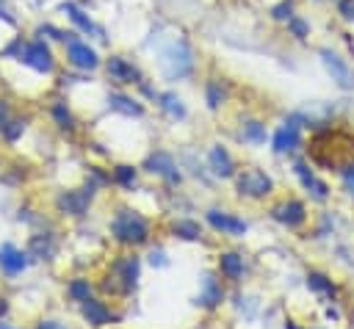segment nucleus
I'll list each match as a JSON object with an SVG mask.
<instances>
[{"label":"nucleus","instance_id":"nucleus-26","mask_svg":"<svg viewBox=\"0 0 354 329\" xmlns=\"http://www.w3.org/2000/svg\"><path fill=\"white\" fill-rule=\"evenodd\" d=\"M268 14L274 22H288L296 14V6H293V0H277V3H271Z\"/></svg>","mask_w":354,"mask_h":329},{"label":"nucleus","instance_id":"nucleus-25","mask_svg":"<svg viewBox=\"0 0 354 329\" xmlns=\"http://www.w3.org/2000/svg\"><path fill=\"white\" fill-rule=\"evenodd\" d=\"M285 25H288V33H290L293 39H299V41H304V39L310 36V30H313V28H310V19L301 17V14H293Z\"/></svg>","mask_w":354,"mask_h":329},{"label":"nucleus","instance_id":"nucleus-18","mask_svg":"<svg viewBox=\"0 0 354 329\" xmlns=\"http://www.w3.org/2000/svg\"><path fill=\"white\" fill-rule=\"evenodd\" d=\"M80 307H83V315H86V321L91 323V326H105L108 321H111V310L102 304V301H97V299H86V301H80Z\"/></svg>","mask_w":354,"mask_h":329},{"label":"nucleus","instance_id":"nucleus-24","mask_svg":"<svg viewBox=\"0 0 354 329\" xmlns=\"http://www.w3.org/2000/svg\"><path fill=\"white\" fill-rule=\"evenodd\" d=\"M241 138L249 141V144H266V124L257 122V119L243 122V127H241Z\"/></svg>","mask_w":354,"mask_h":329},{"label":"nucleus","instance_id":"nucleus-6","mask_svg":"<svg viewBox=\"0 0 354 329\" xmlns=\"http://www.w3.org/2000/svg\"><path fill=\"white\" fill-rule=\"evenodd\" d=\"M61 11H64V17L80 30V33H86V36H94V39H100V41H105L108 36H105V28L102 25H97L94 22V17L80 6V3H75V0H64L61 3Z\"/></svg>","mask_w":354,"mask_h":329},{"label":"nucleus","instance_id":"nucleus-29","mask_svg":"<svg viewBox=\"0 0 354 329\" xmlns=\"http://www.w3.org/2000/svg\"><path fill=\"white\" fill-rule=\"evenodd\" d=\"M88 293H91L88 279H72V285H69V296H72L75 301H86Z\"/></svg>","mask_w":354,"mask_h":329},{"label":"nucleus","instance_id":"nucleus-21","mask_svg":"<svg viewBox=\"0 0 354 329\" xmlns=\"http://www.w3.org/2000/svg\"><path fill=\"white\" fill-rule=\"evenodd\" d=\"M50 113H53V122H55L61 130H75V116H72V111H69V105H66L64 100H55V102L50 105Z\"/></svg>","mask_w":354,"mask_h":329},{"label":"nucleus","instance_id":"nucleus-11","mask_svg":"<svg viewBox=\"0 0 354 329\" xmlns=\"http://www.w3.org/2000/svg\"><path fill=\"white\" fill-rule=\"evenodd\" d=\"M113 279L122 282V290H130L138 279V257L136 254H124L113 263Z\"/></svg>","mask_w":354,"mask_h":329},{"label":"nucleus","instance_id":"nucleus-28","mask_svg":"<svg viewBox=\"0 0 354 329\" xmlns=\"http://www.w3.org/2000/svg\"><path fill=\"white\" fill-rule=\"evenodd\" d=\"M113 177H116V182H119V185L130 188V185L136 182V169H133V166H124V163H122V166H116V169H113Z\"/></svg>","mask_w":354,"mask_h":329},{"label":"nucleus","instance_id":"nucleus-3","mask_svg":"<svg viewBox=\"0 0 354 329\" xmlns=\"http://www.w3.org/2000/svg\"><path fill=\"white\" fill-rule=\"evenodd\" d=\"M61 44H64V50H66V61H69V66H75V69H80V72H91V69L100 66V55H97V50H94L88 41H83L77 33H66Z\"/></svg>","mask_w":354,"mask_h":329},{"label":"nucleus","instance_id":"nucleus-8","mask_svg":"<svg viewBox=\"0 0 354 329\" xmlns=\"http://www.w3.org/2000/svg\"><path fill=\"white\" fill-rule=\"evenodd\" d=\"M105 72H108V77L111 80H116V83H124V86H141L144 83V77H141V69L133 64V61H127L124 55H111L108 61H105Z\"/></svg>","mask_w":354,"mask_h":329},{"label":"nucleus","instance_id":"nucleus-27","mask_svg":"<svg viewBox=\"0 0 354 329\" xmlns=\"http://www.w3.org/2000/svg\"><path fill=\"white\" fill-rule=\"evenodd\" d=\"M86 196H91V191H88V194H80V196H75V194H66V196H61V199H58V205H61L66 213H75V216H80V213H83V207H86Z\"/></svg>","mask_w":354,"mask_h":329},{"label":"nucleus","instance_id":"nucleus-30","mask_svg":"<svg viewBox=\"0 0 354 329\" xmlns=\"http://www.w3.org/2000/svg\"><path fill=\"white\" fill-rule=\"evenodd\" d=\"M22 130H25V122L22 119H8V124L3 127V135H6V141H17Z\"/></svg>","mask_w":354,"mask_h":329},{"label":"nucleus","instance_id":"nucleus-17","mask_svg":"<svg viewBox=\"0 0 354 329\" xmlns=\"http://www.w3.org/2000/svg\"><path fill=\"white\" fill-rule=\"evenodd\" d=\"M296 174H299V180L304 182V188H307V191H310V194H313L318 202H324V199L329 196L326 182H321V180H318V177H315V174H313V171H310L304 163H296Z\"/></svg>","mask_w":354,"mask_h":329},{"label":"nucleus","instance_id":"nucleus-20","mask_svg":"<svg viewBox=\"0 0 354 329\" xmlns=\"http://www.w3.org/2000/svg\"><path fill=\"white\" fill-rule=\"evenodd\" d=\"M108 105H111V111H119L124 116H141L144 113V108L138 105V100H133L127 94H119V91H111L108 94Z\"/></svg>","mask_w":354,"mask_h":329},{"label":"nucleus","instance_id":"nucleus-15","mask_svg":"<svg viewBox=\"0 0 354 329\" xmlns=\"http://www.w3.org/2000/svg\"><path fill=\"white\" fill-rule=\"evenodd\" d=\"M207 163H210L213 174H218V177H232V174H235V163H232L230 152H227L224 147H218V144L207 152Z\"/></svg>","mask_w":354,"mask_h":329},{"label":"nucleus","instance_id":"nucleus-23","mask_svg":"<svg viewBox=\"0 0 354 329\" xmlns=\"http://www.w3.org/2000/svg\"><path fill=\"white\" fill-rule=\"evenodd\" d=\"M205 100H207V105L213 108V111H218L221 105H224V100H227V88H224V83L221 80H207V86H205Z\"/></svg>","mask_w":354,"mask_h":329},{"label":"nucleus","instance_id":"nucleus-4","mask_svg":"<svg viewBox=\"0 0 354 329\" xmlns=\"http://www.w3.org/2000/svg\"><path fill=\"white\" fill-rule=\"evenodd\" d=\"M19 61H22L25 66H30L33 72H39V75H50V72L55 69V55H53V50H50V44H47L44 39L25 41Z\"/></svg>","mask_w":354,"mask_h":329},{"label":"nucleus","instance_id":"nucleus-10","mask_svg":"<svg viewBox=\"0 0 354 329\" xmlns=\"http://www.w3.org/2000/svg\"><path fill=\"white\" fill-rule=\"evenodd\" d=\"M147 169H149L152 174H158V177L169 180V182H180L177 163H174V158H171L169 152H152V155L147 158Z\"/></svg>","mask_w":354,"mask_h":329},{"label":"nucleus","instance_id":"nucleus-31","mask_svg":"<svg viewBox=\"0 0 354 329\" xmlns=\"http://www.w3.org/2000/svg\"><path fill=\"white\" fill-rule=\"evenodd\" d=\"M307 285L313 288V290H326V293H332L335 288H332V282L324 276V274H310L307 276Z\"/></svg>","mask_w":354,"mask_h":329},{"label":"nucleus","instance_id":"nucleus-33","mask_svg":"<svg viewBox=\"0 0 354 329\" xmlns=\"http://www.w3.org/2000/svg\"><path fill=\"white\" fill-rule=\"evenodd\" d=\"M174 229H177L183 238H199V227H196V224H191V221H183V224H177Z\"/></svg>","mask_w":354,"mask_h":329},{"label":"nucleus","instance_id":"nucleus-19","mask_svg":"<svg viewBox=\"0 0 354 329\" xmlns=\"http://www.w3.org/2000/svg\"><path fill=\"white\" fill-rule=\"evenodd\" d=\"M221 296H224V290H221L218 279L213 274H205L202 276V290H199V304L202 307H216L221 301Z\"/></svg>","mask_w":354,"mask_h":329},{"label":"nucleus","instance_id":"nucleus-39","mask_svg":"<svg viewBox=\"0 0 354 329\" xmlns=\"http://www.w3.org/2000/svg\"><path fill=\"white\" fill-rule=\"evenodd\" d=\"M0 329H17V326H8V323H0Z\"/></svg>","mask_w":354,"mask_h":329},{"label":"nucleus","instance_id":"nucleus-1","mask_svg":"<svg viewBox=\"0 0 354 329\" xmlns=\"http://www.w3.org/2000/svg\"><path fill=\"white\" fill-rule=\"evenodd\" d=\"M155 64H158V72L163 75V80H183L194 72L196 55H194V47L185 39L174 36L166 44H160V50L155 55Z\"/></svg>","mask_w":354,"mask_h":329},{"label":"nucleus","instance_id":"nucleus-14","mask_svg":"<svg viewBox=\"0 0 354 329\" xmlns=\"http://www.w3.org/2000/svg\"><path fill=\"white\" fill-rule=\"evenodd\" d=\"M25 265H28V254H25V252H19V249L11 246V243H3V246H0V268H3L6 274H19Z\"/></svg>","mask_w":354,"mask_h":329},{"label":"nucleus","instance_id":"nucleus-40","mask_svg":"<svg viewBox=\"0 0 354 329\" xmlns=\"http://www.w3.org/2000/svg\"><path fill=\"white\" fill-rule=\"evenodd\" d=\"M285 329H296V326H293V323H285Z\"/></svg>","mask_w":354,"mask_h":329},{"label":"nucleus","instance_id":"nucleus-22","mask_svg":"<svg viewBox=\"0 0 354 329\" xmlns=\"http://www.w3.org/2000/svg\"><path fill=\"white\" fill-rule=\"evenodd\" d=\"M218 268H221V274H227L230 279H241V276H243V257L227 252V254L218 257Z\"/></svg>","mask_w":354,"mask_h":329},{"label":"nucleus","instance_id":"nucleus-37","mask_svg":"<svg viewBox=\"0 0 354 329\" xmlns=\"http://www.w3.org/2000/svg\"><path fill=\"white\" fill-rule=\"evenodd\" d=\"M36 329H64V326H61V323H55V321H41Z\"/></svg>","mask_w":354,"mask_h":329},{"label":"nucleus","instance_id":"nucleus-5","mask_svg":"<svg viewBox=\"0 0 354 329\" xmlns=\"http://www.w3.org/2000/svg\"><path fill=\"white\" fill-rule=\"evenodd\" d=\"M318 55H321V64H324L326 75L335 80V86H340V88H346V91L354 88V69H351V64H348L340 53H335V50H329V47H321Z\"/></svg>","mask_w":354,"mask_h":329},{"label":"nucleus","instance_id":"nucleus-36","mask_svg":"<svg viewBox=\"0 0 354 329\" xmlns=\"http://www.w3.org/2000/svg\"><path fill=\"white\" fill-rule=\"evenodd\" d=\"M0 19H3V22H8V25H14V17H11V8H8V6H6L3 0H0Z\"/></svg>","mask_w":354,"mask_h":329},{"label":"nucleus","instance_id":"nucleus-12","mask_svg":"<svg viewBox=\"0 0 354 329\" xmlns=\"http://www.w3.org/2000/svg\"><path fill=\"white\" fill-rule=\"evenodd\" d=\"M271 213H274V218H277L279 224H288V227H299V224L307 218L304 205H301V202H296V199H288V202L277 205Z\"/></svg>","mask_w":354,"mask_h":329},{"label":"nucleus","instance_id":"nucleus-38","mask_svg":"<svg viewBox=\"0 0 354 329\" xmlns=\"http://www.w3.org/2000/svg\"><path fill=\"white\" fill-rule=\"evenodd\" d=\"M152 263H158V265H163L166 260H163V252H152Z\"/></svg>","mask_w":354,"mask_h":329},{"label":"nucleus","instance_id":"nucleus-9","mask_svg":"<svg viewBox=\"0 0 354 329\" xmlns=\"http://www.w3.org/2000/svg\"><path fill=\"white\" fill-rule=\"evenodd\" d=\"M274 188L271 177L260 169H243V174L238 177V191L243 196H266Z\"/></svg>","mask_w":354,"mask_h":329},{"label":"nucleus","instance_id":"nucleus-2","mask_svg":"<svg viewBox=\"0 0 354 329\" xmlns=\"http://www.w3.org/2000/svg\"><path fill=\"white\" fill-rule=\"evenodd\" d=\"M111 232L119 243H144L149 235L147 221L133 210H119L111 221Z\"/></svg>","mask_w":354,"mask_h":329},{"label":"nucleus","instance_id":"nucleus-32","mask_svg":"<svg viewBox=\"0 0 354 329\" xmlns=\"http://www.w3.org/2000/svg\"><path fill=\"white\" fill-rule=\"evenodd\" d=\"M337 14L348 22H354V0H337Z\"/></svg>","mask_w":354,"mask_h":329},{"label":"nucleus","instance_id":"nucleus-16","mask_svg":"<svg viewBox=\"0 0 354 329\" xmlns=\"http://www.w3.org/2000/svg\"><path fill=\"white\" fill-rule=\"evenodd\" d=\"M158 100V105H160V111L169 116V119H177V122H183L185 116H188V111H185V105H183V100L174 94V91H163V94H158L155 97Z\"/></svg>","mask_w":354,"mask_h":329},{"label":"nucleus","instance_id":"nucleus-7","mask_svg":"<svg viewBox=\"0 0 354 329\" xmlns=\"http://www.w3.org/2000/svg\"><path fill=\"white\" fill-rule=\"evenodd\" d=\"M301 124H304V116L301 113H290L288 119H285V124H279L277 127V133H274V152H279V155H285V152H293V149H299V144H301Z\"/></svg>","mask_w":354,"mask_h":329},{"label":"nucleus","instance_id":"nucleus-34","mask_svg":"<svg viewBox=\"0 0 354 329\" xmlns=\"http://www.w3.org/2000/svg\"><path fill=\"white\" fill-rule=\"evenodd\" d=\"M343 182H346V188H348V191L354 194V163L343 169Z\"/></svg>","mask_w":354,"mask_h":329},{"label":"nucleus","instance_id":"nucleus-13","mask_svg":"<svg viewBox=\"0 0 354 329\" xmlns=\"http://www.w3.org/2000/svg\"><path fill=\"white\" fill-rule=\"evenodd\" d=\"M207 224L218 232H230V235H243L246 232V221L230 216V213H221V210H210L207 213Z\"/></svg>","mask_w":354,"mask_h":329},{"label":"nucleus","instance_id":"nucleus-35","mask_svg":"<svg viewBox=\"0 0 354 329\" xmlns=\"http://www.w3.org/2000/svg\"><path fill=\"white\" fill-rule=\"evenodd\" d=\"M8 119H11V111H8V102L6 100H0V130L8 124Z\"/></svg>","mask_w":354,"mask_h":329}]
</instances>
